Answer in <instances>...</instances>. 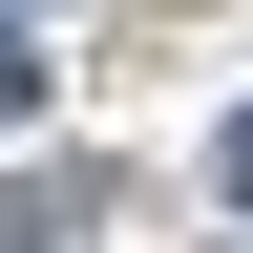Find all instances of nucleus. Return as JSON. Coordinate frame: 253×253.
I'll list each match as a JSON object with an SVG mask.
<instances>
[{
	"label": "nucleus",
	"mask_w": 253,
	"mask_h": 253,
	"mask_svg": "<svg viewBox=\"0 0 253 253\" xmlns=\"http://www.w3.org/2000/svg\"><path fill=\"white\" fill-rule=\"evenodd\" d=\"M211 190H232V232H253V106H232V126H211Z\"/></svg>",
	"instance_id": "obj_1"
}]
</instances>
